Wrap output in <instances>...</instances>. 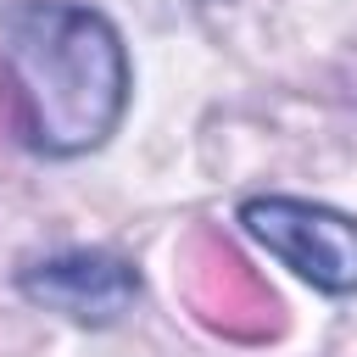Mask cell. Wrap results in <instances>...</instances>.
Here are the masks:
<instances>
[{"instance_id":"3","label":"cell","mask_w":357,"mask_h":357,"mask_svg":"<svg viewBox=\"0 0 357 357\" xmlns=\"http://www.w3.org/2000/svg\"><path fill=\"white\" fill-rule=\"evenodd\" d=\"M22 290L33 301H45L50 312H67L78 324H112L139 296V273L106 251H67V257L22 268Z\"/></svg>"},{"instance_id":"2","label":"cell","mask_w":357,"mask_h":357,"mask_svg":"<svg viewBox=\"0 0 357 357\" xmlns=\"http://www.w3.org/2000/svg\"><path fill=\"white\" fill-rule=\"evenodd\" d=\"M240 223L296 279H307L329 296L357 290V218L296 201V195H257L240 206Z\"/></svg>"},{"instance_id":"1","label":"cell","mask_w":357,"mask_h":357,"mask_svg":"<svg viewBox=\"0 0 357 357\" xmlns=\"http://www.w3.org/2000/svg\"><path fill=\"white\" fill-rule=\"evenodd\" d=\"M17 134L45 156L106 145L128 106V56L117 28L78 0H22L0 28Z\"/></svg>"}]
</instances>
